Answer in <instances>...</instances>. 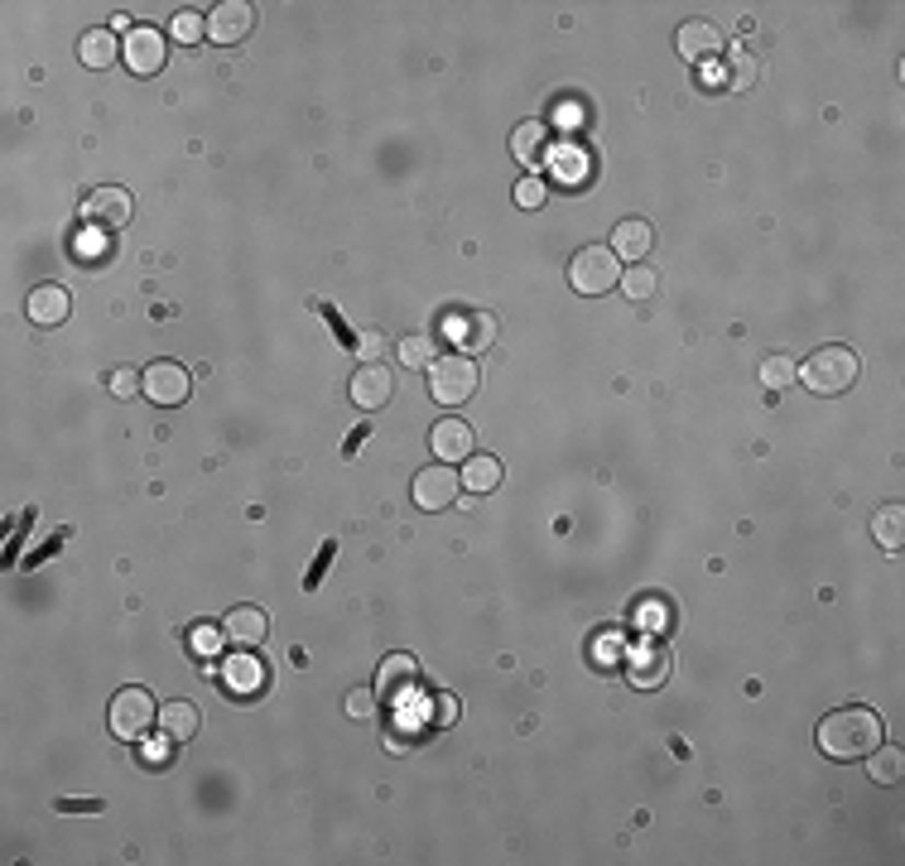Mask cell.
Here are the masks:
<instances>
[{
	"label": "cell",
	"mask_w": 905,
	"mask_h": 866,
	"mask_svg": "<svg viewBox=\"0 0 905 866\" xmlns=\"http://www.w3.org/2000/svg\"><path fill=\"white\" fill-rule=\"evenodd\" d=\"M882 737H886L882 717L862 703L838 707V713H828L819 723V751L834 755V761H862L872 747H882Z\"/></svg>",
	"instance_id": "6da1fadb"
},
{
	"label": "cell",
	"mask_w": 905,
	"mask_h": 866,
	"mask_svg": "<svg viewBox=\"0 0 905 866\" xmlns=\"http://www.w3.org/2000/svg\"><path fill=\"white\" fill-rule=\"evenodd\" d=\"M794 376H800V381L810 385L814 395H843V390L858 381V351L843 347V343L819 347V351H810V357H804V366H800Z\"/></svg>",
	"instance_id": "7a4b0ae2"
},
{
	"label": "cell",
	"mask_w": 905,
	"mask_h": 866,
	"mask_svg": "<svg viewBox=\"0 0 905 866\" xmlns=\"http://www.w3.org/2000/svg\"><path fill=\"white\" fill-rule=\"evenodd\" d=\"M477 361L473 351H449V357H439L429 366V395L439 400V405H467V400L477 395Z\"/></svg>",
	"instance_id": "3957f363"
},
{
	"label": "cell",
	"mask_w": 905,
	"mask_h": 866,
	"mask_svg": "<svg viewBox=\"0 0 905 866\" xmlns=\"http://www.w3.org/2000/svg\"><path fill=\"white\" fill-rule=\"evenodd\" d=\"M569 285L578 289V295H588V299H597V295H607V289H617L622 285V261H617V251L612 246H583L569 261Z\"/></svg>",
	"instance_id": "277c9868"
},
{
	"label": "cell",
	"mask_w": 905,
	"mask_h": 866,
	"mask_svg": "<svg viewBox=\"0 0 905 866\" xmlns=\"http://www.w3.org/2000/svg\"><path fill=\"white\" fill-rule=\"evenodd\" d=\"M154 723H160V707L144 689H120L112 698V731L120 741H140Z\"/></svg>",
	"instance_id": "5b68a950"
},
{
	"label": "cell",
	"mask_w": 905,
	"mask_h": 866,
	"mask_svg": "<svg viewBox=\"0 0 905 866\" xmlns=\"http://www.w3.org/2000/svg\"><path fill=\"white\" fill-rule=\"evenodd\" d=\"M415 693H419V660L415 655H391L376 674V703L405 707V703H415Z\"/></svg>",
	"instance_id": "8992f818"
},
{
	"label": "cell",
	"mask_w": 905,
	"mask_h": 866,
	"mask_svg": "<svg viewBox=\"0 0 905 866\" xmlns=\"http://www.w3.org/2000/svg\"><path fill=\"white\" fill-rule=\"evenodd\" d=\"M463 492V477L453 472V462H433V467L415 472V506L419 510H449Z\"/></svg>",
	"instance_id": "52a82bcc"
},
{
	"label": "cell",
	"mask_w": 905,
	"mask_h": 866,
	"mask_svg": "<svg viewBox=\"0 0 905 866\" xmlns=\"http://www.w3.org/2000/svg\"><path fill=\"white\" fill-rule=\"evenodd\" d=\"M120 58H126V68L136 72V78H154V72L164 68V58H169L164 34L150 30V24H140V30L126 34V44H120Z\"/></svg>",
	"instance_id": "ba28073f"
},
{
	"label": "cell",
	"mask_w": 905,
	"mask_h": 866,
	"mask_svg": "<svg viewBox=\"0 0 905 866\" xmlns=\"http://www.w3.org/2000/svg\"><path fill=\"white\" fill-rule=\"evenodd\" d=\"M188 390H193V381H188V371L178 361H150V366H144V390H140V395L154 400V405H184Z\"/></svg>",
	"instance_id": "9c48e42d"
},
{
	"label": "cell",
	"mask_w": 905,
	"mask_h": 866,
	"mask_svg": "<svg viewBox=\"0 0 905 866\" xmlns=\"http://www.w3.org/2000/svg\"><path fill=\"white\" fill-rule=\"evenodd\" d=\"M626 679H631V689H660L670 679V650L655 636L646 645H636V650L626 655Z\"/></svg>",
	"instance_id": "30bf717a"
},
{
	"label": "cell",
	"mask_w": 905,
	"mask_h": 866,
	"mask_svg": "<svg viewBox=\"0 0 905 866\" xmlns=\"http://www.w3.org/2000/svg\"><path fill=\"white\" fill-rule=\"evenodd\" d=\"M251 30H256V10H251L246 0H222L208 15V39H217V44H241Z\"/></svg>",
	"instance_id": "8fae6325"
},
{
	"label": "cell",
	"mask_w": 905,
	"mask_h": 866,
	"mask_svg": "<svg viewBox=\"0 0 905 866\" xmlns=\"http://www.w3.org/2000/svg\"><path fill=\"white\" fill-rule=\"evenodd\" d=\"M449 337L457 351H481L497 343V319L491 313H449Z\"/></svg>",
	"instance_id": "7c38bea8"
},
{
	"label": "cell",
	"mask_w": 905,
	"mask_h": 866,
	"mask_svg": "<svg viewBox=\"0 0 905 866\" xmlns=\"http://www.w3.org/2000/svg\"><path fill=\"white\" fill-rule=\"evenodd\" d=\"M24 313H30V323H39V327H58L72 313V299H68L63 285H39V289H30V299H24Z\"/></svg>",
	"instance_id": "4fadbf2b"
},
{
	"label": "cell",
	"mask_w": 905,
	"mask_h": 866,
	"mask_svg": "<svg viewBox=\"0 0 905 866\" xmlns=\"http://www.w3.org/2000/svg\"><path fill=\"white\" fill-rule=\"evenodd\" d=\"M352 400L361 409H381L385 400H391V390H395V381H391V371H385L381 361H367V366H357V376H352Z\"/></svg>",
	"instance_id": "5bb4252c"
},
{
	"label": "cell",
	"mask_w": 905,
	"mask_h": 866,
	"mask_svg": "<svg viewBox=\"0 0 905 866\" xmlns=\"http://www.w3.org/2000/svg\"><path fill=\"white\" fill-rule=\"evenodd\" d=\"M265 631H270V616H265L260 607H232V612L222 616V636L232 640V645H241V650L260 645Z\"/></svg>",
	"instance_id": "9a60e30c"
},
{
	"label": "cell",
	"mask_w": 905,
	"mask_h": 866,
	"mask_svg": "<svg viewBox=\"0 0 905 866\" xmlns=\"http://www.w3.org/2000/svg\"><path fill=\"white\" fill-rule=\"evenodd\" d=\"M674 48H680L689 63H704V58L722 54V34H718V24H708V20H689L674 34Z\"/></svg>",
	"instance_id": "2e32d148"
},
{
	"label": "cell",
	"mask_w": 905,
	"mask_h": 866,
	"mask_svg": "<svg viewBox=\"0 0 905 866\" xmlns=\"http://www.w3.org/2000/svg\"><path fill=\"white\" fill-rule=\"evenodd\" d=\"M429 443H433V453H439V462H467L473 458V429H467L463 419H439L433 424V434H429Z\"/></svg>",
	"instance_id": "e0dca14e"
},
{
	"label": "cell",
	"mask_w": 905,
	"mask_h": 866,
	"mask_svg": "<svg viewBox=\"0 0 905 866\" xmlns=\"http://www.w3.org/2000/svg\"><path fill=\"white\" fill-rule=\"evenodd\" d=\"M130 212H136V203H130V193L126 188H96L92 198H88V217L96 227H126L130 222Z\"/></svg>",
	"instance_id": "ac0fdd59"
},
{
	"label": "cell",
	"mask_w": 905,
	"mask_h": 866,
	"mask_svg": "<svg viewBox=\"0 0 905 866\" xmlns=\"http://www.w3.org/2000/svg\"><path fill=\"white\" fill-rule=\"evenodd\" d=\"M650 246H655V231H650L646 217H626V222L612 227V251H617V261H646Z\"/></svg>",
	"instance_id": "d6986e66"
},
{
	"label": "cell",
	"mask_w": 905,
	"mask_h": 866,
	"mask_svg": "<svg viewBox=\"0 0 905 866\" xmlns=\"http://www.w3.org/2000/svg\"><path fill=\"white\" fill-rule=\"evenodd\" d=\"M198 727H202V717H198V707H193L188 698L160 707V731H164V741H174V747H178V741L198 737Z\"/></svg>",
	"instance_id": "ffe728a7"
},
{
	"label": "cell",
	"mask_w": 905,
	"mask_h": 866,
	"mask_svg": "<svg viewBox=\"0 0 905 866\" xmlns=\"http://www.w3.org/2000/svg\"><path fill=\"white\" fill-rule=\"evenodd\" d=\"M545 150H549V126L545 120H521L515 126V136H511V154L521 164H539L545 160Z\"/></svg>",
	"instance_id": "44dd1931"
},
{
	"label": "cell",
	"mask_w": 905,
	"mask_h": 866,
	"mask_svg": "<svg viewBox=\"0 0 905 866\" xmlns=\"http://www.w3.org/2000/svg\"><path fill=\"white\" fill-rule=\"evenodd\" d=\"M78 58L88 68H112L116 58H120V44H116V34L112 30H88L78 39Z\"/></svg>",
	"instance_id": "7402d4cb"
},
{
	"label": "cell",
	"mask_w": 905,
	"mask_h": 866,
	"mask_svg": "<svg viewBox=\"0 0 905 866\" xmlns=\"http://www.w3.org/2000/svg\"><path fill=\"white\" fill-rule=\"evenodd\" d=\"M222 684L232 693H256L265 684V665L251 660V655H232V660L222 665Z\"/></svg>",
	"instance_id": "603a6c76"
},
{
	"label": "cell",
	"mask_w": 905,
	"mask_h": 866,
	"mask_svg": "<svg viewBox=\"0 0 905 866\" xmlns=\"http://www.w3.org/2000/svg\"><path fill=\"white\" fill-rule=\"evenodd\" d=\"M872 540L886 549V554H896V549L905 544V510L901 506H882L872 516Z\"/></svg>",
	"instance_id": "cb8c5ba5"
},
{
	"label": "cell",
	"mask_w": 905,
	"mask_h": 866,
	"mask_svg": "<svg viewBox=\"0 0 905 866\" xmlns=\"http://www.w3.org/2000/svg\"><path fill=\"white\" fill-rule=\"evenodd\" d=\"M636 626L646 636H665V631H674V607L665 597H646V602H636Z\"/></svg>",
	"instance_id": "d4e9b609"
},
{
	"label": "cell",
	"mask_w": 905,
	"mask_h": 866,
	"mask_svg": "<svg viewBox=\"0 0 905 866\" xmlns=\"http://www.w3.org/2000/svg\"><path fill=\"white\" fill-rule=\"evenodd\" d=\"M867 771H872L877 785H901V771H905L901 747H872L867 751Z\"/></svg>",
	"instance_id": "484cf974"
},
{
	"label": "cell",
	"mask_w": 905,
	"mask_h": 866,
	"mask_svg": "<svg viewBox=\"0 0 905 866\" xmlns=\"http://www.w3.org/2000/svg\"><path fill=\"white\" fill-rule=\"evenodd\" d=\"M457 477H463V486L467 492H497L501 486V462L497 458H467V467L457 472Z\"/></svg>",
	"instance_id": "4316f807"
},
{
	"label": "cell",
	"mask_w": 905,
	"mask_h": 866,
	"mask_svg": "<svg viewBox=\"0 0 905 866\" xmlns=\"http://www.w3.org/2000/svg\"><path fill=\"white\" fill-rule=\"evenodd\" d=\"M794 357H786V351H770V357L762 361V385L766 390H786V385H794Z\"/></svg>",
	"instance_id": "83f0119b"
},
{
	"label": "cell",
	"mask_w": 905,
	"mask_h": 866,
	"mask_svg": "<svg viewBox=\"0 0 905 866\" xmlns=\"http://www.w3.org/2000/svg\"><path fill=\"white\" fill-rule=\"evenodd\" d=\"M756 72H762L756 54H746V48H732V58H728V88H732V92H746V88L756 82Z\"/></svg>",
	"instance_id": "f1b7e54d"
},
{
	"label": "cell",
	"mask_w": 905,
	"mask_h": 866,
	"mask_svg": "<svg viewBox=\"0 0 905 866\" xmlns=\"http://www.w3.org/2000/svg\"><path fill=\"white\" fill-rule=\"evenodd\" d=\"M655 285H660V275L650 270V265H636V270L622 275L617 289H626V299H650V295H655Z\"/></svg>",
	"instance_id": "f546056e"
},
{
	"label": "cell",
	"mask_w": 905,
	"mask_h": 866,
	"mask_svg": "<svg viewBox=\"0 0 905 866\" xmlns=\"http://www.w3.org/2000/svg\"><path fill=\"white\" fill-rule=\"evenodd\" d=\"M401 361L419 371V366H433V361H439V347H433V337H425V333H419V337H405V343H401Z\"/></svg>",
	"instance_id": "4dcf8cb0"
},
{
	"label": "cell",
	"mask_w": 905,
	"mask_h": 866,
	"mask_svg": "<svg viewBox=\"0 0 905 866\" xmlns=\"http://www.w3.org/2000/svg\"><path fill=\"white\" fill-rule=\"evenodd\" d=\"M144 390V371H136V366H116L112 371V395L116 400H136Z\"/></svg>",
	"instance_id": "1f68e13d"
},
{
	"label": "cell",
	"mask_w": 905,
	"mask_h": 866,
	"mask_svg": "<svg viewBox=\"0 0 905 866\" xmlns=\"http://www.w3.org/2000/svg\"><path fill=\"white\" fill-rule=\"evenodd\" d=\"M202 34H208V20H202L198 10H178V15H174V39H184V44H198Z\"/></svg>",
	"instance_id": "d6a6232c"
},
{
	"label": "cell",
	"mask_w": 905,
	"mask_h": 866,
	"mask_svg": "<svg viewBox=\"0 0 905 866\" xmlns=\"http://www.w3.org/2000/svg\"><path fill=\"white\" fill-rule=\"evenodd\" d=\"M515 203H521L525 212H535V207H545V178L525 174L521 183H515Z\"/></svg>",
	"instance_id": "836d02e7"
},
{
	"label": "cell",
	"mask_w": 905,
	"mask_h": 866,
	"mask_svg": "<svg viewBox=\"0 0 905 866\" xmlns=\"http://www.w3.org/2000/svg\"><path fill=\"white\" fill-rule=\"evenodd\" d=\"M554 174H559L564 183H569V178L578 183V178L588 174V169H583V154H578V150H559V154H554Z\"/></svg>",
	"instance_id": "e575fe53"
},
{
	"label": "cell",
	"mask_w": 905,
	"mask_h": 866,
	"mask_svg": "<svg viewBox=\"0 0 905 866\" xmlns=\"http://www.w3.org/2000/svg\"><path fill=\"white\" fill-rule=\"evenodd\" d=\"M347 713H352V717H371V713H376V693H371V689H357L352 698H347Z\"/></svg>",
	"instance_id": "d590c367"
},
{
	"label": "cell",
	"mask_w": 905,
	"mask_h": 866,
	"mask_svg": "<svg viewBox=\"0 0 905 866\" xmlns=\"http://www.w3.org/2000/svg\"><path fill=\"white\" fill-rule=\"evenodd\" d=\"M453 717H457V698H449V693H443V698H433V723L443 727V723H453Z\"/></svg>",
	"instance_id": "8d00e7d4"
},
{
	"label": "cell",
	"mask_w": 905,
	"mask_h": 866,
	"mask_svg": "<svg viewBox=\"0 0 905 866\" xmlns=\"http://www.w3.org/2000/svg\"><path fill=\"white\" fill-rule=\"evenodd\" d=\"M212 640H217L212 631H198V636H193V645H198V650H212Z\"/></svg>",
	"instance_id": "74e56055"
}]
</instances>
